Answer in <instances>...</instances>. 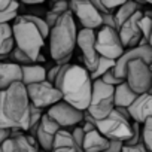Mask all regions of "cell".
Returning <instances> with one entry per match:
<instances>
[{
	"label": "cell",
	"instance_id": "6da1fadb",
	"mask_svg": "<svg viewBox=\"0 0 152 152\" xmlns=\"http://www.w3.org/2000/svg\"><path fill=\"white\" fill-rule=\"evenodd\" d=\"M54 85L60 91L61 100L66 103L79 110H85L88 107L91 100L93 81L84 66L70 63L63 64Z\"/></svg>",
	"mask_w": 152,
	"mask_h": 152
},
{
	"label": "cell",
	"instance_id": "7a4b0ae2",
	"mask_svg": "<svg viewBox=\"0 0 152 152\" xmlns=\"http://www.w3.org/2000/svg\"><path fill=\"white\" fill-rule=\"evenodd\" d=\"M30 102L26 85L15 82L0 91V127L27 131Z\"/></svg>",
	"mask_w": 152,
	"mask_h": 152
},
{
	"label": "cell",
	"instance_id": "3957f363",
	"mask_svg": "<svg viewBox=\"0 0 152 152\" xmlns=\"http://www.w3.org/2000/svg\"><path fill=\"white\" fill-rule=\"evenodd\" d=\"M76 34L78 28L70 11L64 12L49 28V51L57 64H67L70 61L76 46Z\"/></svg>",
	"mask_w": 152,
	"mask_h": 152
},
{
	"label": "cell",
	"instance_id": "277c9868",
	"mask_svg": "<svg viewBox=\"0 0 152 152\" xmlns=\"http://www.w3.org/2000/svg\"><path fill=\"white\" fill-rule=\"evenodd\" d=\"M11 28L15 46L21 49L30 60L36 61V57L40 54V49L45 45V37L40 34L37 27L24 15H18Z\"/></svg>",
	"mask_w": 152,
	"mask_h": 152
},
{
	"label": "cell",
	"instance_id": "5b68a950",
	"mask_svg": "<svg viewBox=\"0 0 152 152\" xmlns=\"http://www.w3.org/2000/svg\"><path fill=\"white\" fill-rule=\"evenodd\" d=\"M113 87L103 84L100 79L93 81L91 100L88 107L85 109L94 121L103 119L113 110Z\"/></svg>",
	"mask_w": 152,
	"mask_h": 152
},
{
	"label": "cell",
	"instance_id": "8992f818",
	"mask_svg": "<svg viewBox=\"0 0 152 152\" xmlns=\"http://www.w3.org/2000/svg\"><path fill=\"white\" fill-rule=\"evenodd\" d=\"M94 125H96V130L102 136H104L107 140L125 142L131 136V122H130V119L122 116L115 107L107 116H104L103 119L96 121Z\"/></svg>",
	"mask_w": 152,
	"mask_h": 152
},
{
	"label": "cell",
	"instance_id": "52a82bcc",
	"mask_svg": "<svg viewBox=\"0 0 152 152\" xmlns=\"http://www.w3.org/2000/svg\"><path fill=\"white\" fill-rule=\"evenodd\" d=\"M124 81L127 82V85L137 96L149 93L151 88H152V70H151V64L145 63L140 58L128 61V64L125 67Z\"/></svg>",
	"mask_w": 152,
	"mask_h": 152
},
{
	"label": "cell",
	"instance_id": "ba28073f",
	"mask_svg": "<svg viewBox=\"0 0 152 152\" xmlns=\"http://www.w3.org/2000/svg\"><path fill=\"white\" fill-rule=\"evenodd\" d=\"M96 49L100 57L109 60H116L125 51L116 28L106 27V26H102L100 30L96 33Z\"/></svg>",
	"mask_w": 152,
	"mask_h": 152
},
{
	"label": "cell",
	"instance_id": "9c48e42d",
	"mask_svg": "<svg viewBox=\"0 0 152 152\" xmlns=\"http://www.w3.org/2000/svg\"><path fill=\"white\" fill-rule=\"evenodd\" d=\"M26 91H27L30 104H33L39 109H48L49 106H52L61 100V94L55 88V85L49 84L46 81L26 85Z\"/></svg>",
	"mask_w": 152,
	"mask_h": 152
},
{
	"label": "cell",
	"instance_id": "30bf717a",
	"mask_svg": "<svg viewBox=\"0 0 152 152\" xmlns=\"http://www.w3.org/2000/svg\"><path fill=\"white\" fill-rule=\"evenodd\" d=\"M46 115L52 121H55L60 128H66L67 130V128L79 125L82 122L84 110H79V109L73 107L72 104L66 103L64 100H60L55 104L48 107Z\"/></svg>",
	"mask_w": 152,
	"mask_h": 152
},
{
	"label": "cell",
	"instance_id": "8fae6325",
	"mask_svg": "<svg viewBox=\"0 0 152 152\" xmlns=\"http://www.w3.org/2000/svg\"><path fill=\"white\" fill-rule=\"evenodd\" d=\"M76 46H79V49H81V55H82L81 58H82L84 67L88 70V73H91L100 60V55L96 49V31L90 30V28L78 30Z\"/></svg>",
	"mask_w": 152,
	"mask_h": 152
},
{
	"label": "cell",
	"instance_id": "7c38bea8",
	"mask_svg": "<svg viewBox=\"0 0 152 152\" xmlns=\"http://www.w3.org/2000/svg\"><path fill=\"white\" fill-rule=\"evenodd\" d=\"M69 11L78 18L82 28L96 30L102 27V14L90 3V0H70Z\"/></svg>",
	"mask_w": 152,
	"mask_h": 152
},
{
	"label": "cell",
	"instance_id": "4fadbf2b",
	"mask_svg": "<svg viewBox=\"0 0 152 152\" xmlns=\"http://www.w3.org/2000/svg\"><path fill=\"white\" fill-rule=\"evenodd\" d=\"M140 58L145 63L151 64L152 63V46L151 45H136L133 48H128L127 51H124L121 54V57H118L115 60V66H113V73L118 78L124 79L125 76V67L128 64V61Z\"/></svg>",
	"mask_w": 152,
	"mask_h": 152
},
{
	"label": "cell",
	"instance_id": "5bb4252c",
	"mask_svg": "<svg viewBox=\"0 0 152 152\" xmlns=\"http://www.w3.org/2000/svg\"><path fill=\"white\" fill-rule=\"evenodd\" d=\"M40 148L34 137L20 130H11V136L0 145V152H39Z\"/></svg>",
	"mask_w": 152,
	"mask_h": 152
},
{
	"label": "cell",
	"instance_id": "9a60e30c",
	"mask_svg": "<svg viewBox=\"0 0 152 152\" xmlns=\"http://www.w3.org/2000/svg\"><path fill=\"white\" fill-rule=\"evenodd\" d=\"M142 15H143V11L140 9V11L134 12L128 20H125L116 28L124 48H133V46L139 45V42L142 39V33L139 28V20L142 18Z\"/></svg>",
	"mask_w": 152,
	"mask_h": 152
},
{
	"label": "cell",
	"instance_id": "2e32d148",
	"mask_svg": "<svg viewBox=\"0 0 152 152\" xmlns=\"http://www.w3.org/2000/svg\"><path fill=\"white\" fill-rule=\"evenodd\" d=\"M58 130H60L58 124L55 121H52L46 113H43L40 121H39L37 131H36V142H37L39 148H42L45 152H51L52 151L54 136Z\"/></svg>",
	"mask_w": 152,
	"mask_h": 152
},
{
	"label": "cell",
	"instance_id": "e0dca14e",
	"mask_svg": "<svg viewBox=\"0 0 152 152\" xmlns=\"http://www.w3.org/2000/svg\"><path fill=\"white\" fill-rule=\"evenodd\" d=\"M151 109H152V97L149 93L139 94L133 100V103L127 107L130 118L139 124H143L151 116Z\"/></svg>",
	"mask_w": 152,
	"mask_h": 152
},
{
	"label": "cell",
	"instance_id": "ac0fdd59",
	"mask_svg": "<svg viewBox=\"0 0 152 152\" xmlns=\"http://www.w3.org/2000/svg\"><path fill=\"white\" fill-rule=\"evenodd\" d=\"M21 67L17 63L0 61V91L6 90L15 82H21Z\"/></svg>",
	"mask_w": 152,
	"mask_h": 152
},
{
	"label": "cell",
	"instance_id": "d6986e66",
	"mask_svg": "<svg viewBox=\"0 0 152 152\" xmlns=\"http://www.w3.org/2000/svg\"><path fill=\"white\" fill-rule=\"evenodd\" d=\"M21 67V84L23 85H30V84H36V82H42L46 79V69L42 64L37 63H31V64H26V66H20Z\"/></svg>",
	"mask_w": 152,
	"mask_h": 152
},
{
	"label": "cell",
	"instance_id": "ffe728a7",
	"mask_svg": "<svg viewBox=\"0 0 152 152\" xmlns=\"http://www.w3.org/2000/svg\"><path fill=\"white\" fill-rule=\"evenodd\" d=\"M107 145H109V140L104 136H102L97 130L85 133L84 140H82L84 152H102L107 148Z\"/></svg>",
	"mask_w": 152,
	"mask_h": 152
},
{
	"label": "cell",
	"instance_id": "44dd1931",
	"mask_svg": "<svg viewBox=\"0 0 152 152\" xmlns=\"http://www.w3.org/2000/svg\"><path fill=\"white\" fill-rule=\"evenodd\" d=\"M137 94L127 85V82H121L119 85L113 87V104L115 107H128Z\"/></svg>",
	"mask_w": 152,
	"mask_h": 152
},
{
	"label": "cell",
	"instance_id": "7402d4cb",
	"mask_svg": "<svg viewBox=\"0 0 152 152\" xmlns=\"http://www.w3.org/2000/svg\"><path fill=\"white\" fill-rule=\"evenodd\" d=\"M14 46L15 43L12 37L11 24H0V61H3L9 57Z\"/></svg>",
	"mask_w": 152,
	"mask_h": 152
},
{
	"label": "cell",
	"instance_id": "603a6c76",
	"mask_svg": "<svg viewBox=\"0 0 152 152\" xmlns=\"http://www.w3.org/2000/svg\"><path fill=\"white\" fill-rule=\"evenodd\" d=\"M137 11H140V5L134 3L133 0H127V2L122 3L119 8H116L115 12H113V20H115L116 28H118L125 20H128L134 12H137Z\"/></svg>",
	"mask_w": 152,
	"mask_h": 152
},
{
	"label": "cell",
	"instance_id": "cb8c5ba5",
	"mask_svg": "<svg viewBox=\"0 0 152 152\" xmlns=\"http://www.w3.org/2000/svg\"><path fill=\"white\" fill-rule=\"evenodd\" d=\"M69 11V2L67 0H58V2H54L52 3V6H51V9L45 14V23L48 24V27L51 28L54 24H55V21L64 14V12H67Z\"/></svg>",
	"mask_w": 152,
	"mask_h": 152
},
{
	"label": "cell",
	"instance_id": "d4e9b609",
	"mask_svg": "<svg viewBox=\"0 0 152 152\" xmlns=\"http://www.w3.org/2000/svg\"><path fill=\"white\" fill-rule=\"evenodd\" d=\"M113 66H115V60H109V58L100 57V60H99L96 69L90 73L91 81H97V79H100L109 69H113Z\"/></svg>",
	"mask_w": 152,
	"mask_h": 152
},
{
	"label": "cell",
	"instance_id": "484cf974",
	"mask_svg": "<svg viewBox=\"0 0 152 152\" xmlns=\"http://www.w3.org/2000/svg\"><path fill=\"white\" fill-rule=\"evenodd\" d=\"M139 28H140V33H142V39L146 42V43H151V30H152V17H151V12L146 11L143 12L142 18L139 20Z\"/></svg>",
	"mask_w": 152,
	"mask_h": 152
},
{
	"label": "cell",
	"instance_id": "4316f807",
	"mask_svg": "<svg viewBox=\"0 0 152 152\" xmlns=\"http://www.w3.org/2000/svg\"><path fill=\"white\" fill-rule=\"evenodd\" d=\"M18 11H20V2L12 0L6 9L0 11V24H9L11 21H14L18 17Z\"/></svg>",
	"mask_w": 152,
	"mask_h": 152
},
{
	"label": "cell",
	"instance_id": "83f0119b",
	"mask_svg": "<svg viewBox=\"0 0 152 152\" xmlns=\"http://www.w3.org/2000/svg\"><path fill=\"white\" fill-rule=\"evenodd\" d=\"M142 128V145L148 152L152 151V116H149L143 124H140Z\"/></svg>",
	"mask_w": 152,
	"mask_h": 152
},
{
	"label": "cell",
	"instance_id": "f1b7e54d",
	"mask_svg": "<svg viewBox=\"0 0 152 152\" xmlns=\"http://www.w3.org/2000/svg\"><path fill=\"white\" fill-rule=\"evenodd\" d=\"M142 143V128L139 122H133L131 124V136L128 140L124 142V146H136Z\"/></svg>",
	"mask_w": 152,
	"mask_h": 152
},
{
	"label": "cell",
	"instance_id": "f546056e",
	"mask_svg": "<svg viewBox=\"0 0 152 152\" xmlns=\"http://www.w3.org/2000/svg\"><path fill=\"white\" fill-rule=\"evenodd\" d=\"M28 21H31L36 27H37V30L40 31V34L46 39L48 37V34H49V27H48V24L45 23V20L43 18H40V17H37V15H30V14H26L24 15Z\"/></svg>",
	"mask_w": 152,
	"mask_h": 152
},
{
	"label": "cell",
	"instance_id": "4dcf8cb0",
	"mask_svg": "<svg viewBox=\"0 0 152 152\" xmlns=\"http://www.w3.org/2000/svg\"><path fill=\"white\" fill-rule=\"evenodd\" d=\"M9 55L12 57L14 63H17V64H20V66H26V64H31V63H34L33 60H30V58H28L21 49H18L17 46L12 48V51H11Z\"/></svg>",
	"mask_w": 152,
	"mask_h": 152
},
{
	"label": "cell",
	"instance_id": "1f68e13d",
	"mask_svg": "<svg viewBox=\"0 0 152 152\" xmlns=\"http://www.w3.org/2000/svg\"><path fill=\"white\" fill-rule=\"evenodd\" d=\"M100 81L103 82V84H106V85H110V87H116V85H119L121 82H124V79H121V78H118V76L113 73V69H109L102 78H100Z\"/></svg>",
	"mask_w": 152,
	"mask_h": 152
},
{
	"label": "cell",
	"instance_id": "d6a6232c",
	"mask_svg": "<svg viewBox=\"0 0 152 152\" xmlns=\"http://www.w3.org/2000/svg\"><path fill=\"white\" fill-rule=\"evenodd\" d=\"M61 67H63V64H55V66H52L51 69H48V70H46V79H45V81L49 82V84H55V79H57V76H58Z\"/></svg>",
	"mask_w": 152,
	"mask_h": 152
},
{
	"label": "cell",
	"instance_id": "836d02e7",
	"mask_svg": "<svg viewBox=\"0 0 152 152\" xmlns=\"http://www.w3.org/2000/svg\"><path fill=\"white\" fill-rule=\"evenodd\" d=\"M127 0H102L103 6L109 11V12H115L116 8H119L122 3H125Z\"/></svg>",
	"mask_w": 152,
	"mask_h": 152
},
{
	"label": "cell",
	"instance_id": "e575fe53",
	"mask_svg": "<svg viewBox=\"0 0 152 152\" xmlns=\"http://www.w3.org/2000/svg\"><path fill=\"white\" fill-rule=\"evenodd\" d=\"M73 130L70 131V134H72V137L75 139V142L78 143L79 146H82V140H84V136H85V133L82 131V128L79 127V125H76V127H72Z\"/></svg>",
	"mask_w": 152,
	"mask_h": 152
},
{
	"label": "cell",
	"instance_id": "d590c367",
	"mask_svg": "<svg viewBox=\"0 0 152 152\" xmlns=\"http://www.w3.org/2000/svg\"><path fill=\"white\" fill-rule=\"evenodd\" d=\"M122 146H124V142L121 140H109L107 148L102 152H122Z\"/></svg>",
	"mask_w": 152,
	"mask_h": 152
},
{
	"label": "cell",
	"instance_id": "8d00e7d4",
	"mask_svg": "<svg viewBox=\"0 0 152 152\" xmlns=\"http://www.w3.org/2000/svg\"><path fill=\"white\" fill-rule=\"evenodd\" d=\"M102 26L116 28V24H115V20H113V14H102Z\"/></svg>",
	"mask_w": 152,
	"mask_h": 152
},
{
	"label": "cell",
	"instance_id": "74e56055",
	"mask_svg": "<svg viewBox=\"0 0 152 152\" xmlns=\"http://www.w3.org/2000/svg\"><path fill=\"white\" fill-rule=\"evenodd\" d=\"M90 3L100 12V14H113V12H109L104 6H103V3H102V0H90Z\"/></svg>",
	"mask_w": 152,
	"mask_h": 152
},
{
	"label": "cell",
	"instance_id": "f35d334b",
	"mask_svg": "<svg viewBox=\"0 0 152 152\" xmlns=\"http://www.w3.org/2000/svg\"><path fill=\"white\" fill-rule=\"evenodd\" d=\"M122 152H148V151L140 143V145H136V146H122Z\"/></svg>",
	"mask_w": 152,
	"mask_h": 152
},
{
	"label": "cell",
	"instance_id": "ab89813d",
	"mask_svg": "<svg viewBox=\"0 0 152 152\" xmlns=\"http://www.w3.org/2000/svg\"><path fill=\"white\" fill-rule=\"evenodd\" d=\"M11 136V130L9 128H3V127H0V145H2L8 137Z\"/></svg>",
	"mask_w": 152,
	"mask_h": 152
},
{
	"label": "cell",
	"instance_id": "60d3db41",
	"mask_svg": "<svg viewBox=\"0 0 152 152\" xmlns=\"http://www.w3.org/2000/svg\"><path fill=\"white\" fill-rule=\"evenodd\" d=\"M17 2H21L24 5H40V3L45 2V0H17Z\"/></svg>",
	"mask_w": 152,
	"mask_h": 152
},
{
	"label": "cell",
	"instance_id": "b9f144b4",
	"mask_svg": "<svg viewBox=\"0 0 152 152\" xmlns=\"http://www.w3.org/2000/svg\"><path fill=\"white\" fill-rule=\"evenodd\" d=\"M51 152H76V151L72 149V148H67V146H61V148H55V149H52Z\"/></svg>",
	"mask_w": 152,
	"mask_h": 152
},
{
	"label": "cell",
	"instance_id": "7bdbcfd3",
	"mask_svg": "<svg viewBox=\"0 0 152 152\" xmlns=\"http://www.w3.org/2000/svg\"><path fill=\"white\" fill-rule=\"evenodd\" d=\"M11 2H12V0H0V11L6 9V8L11 5Z\"/></svg>",
	"mask_w": 152,
	"mask_h": 152
},
{
	"label": "cell",
	"instance_id": "ee69618b",
	"mask_svg": "<svg viewBox=\"0 0 152 152\" xmlns=\"http://www.w3.org/2000/svg\"><path fill=\"white\" fill-rule=\"evenodd\" d=\"M145 2V5H149V3H152V0H143Z\"/></svg>",
	"mask_w": 152,
	"mask_h": 152
},
{
	"label": "cell",
	"instance_id": "f6af8a7d",
	"mask_svg": "<svg viewBox=\"0 0 152 152\" xmlns=\"http://www.w3.org/2000/svg\"><path fill=\"white\" fill-rule=\"evenodd\" d=\"M54 2H58V0H52V3H54Z\"/></svg>",
	"mask_w": 152,
	"mask_h": 152
},
{
	"label": "cell",
	"instance_id": "bcb514c9",
	"mask_svg": "<svg viewBox=\"0 0 152 152\" xmlns=\"http://www.w3.org/2000/svg\"><path fill=\"white\" fill-rule=\"evenodd\" d=\"M67 2H70V0H67Z\"/></svg>",
	"mask_w": 152,
	"mask_h": 152
}]
</instances>
